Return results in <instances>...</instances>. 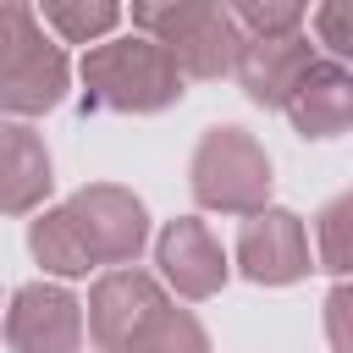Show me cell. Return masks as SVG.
Listing matches in <instances>:
<instances>
[{
	"label": "cell",
	"instance_id": "3957f363",
	"mask_svg": "<svg viewBox=\"0 0 353 353\" xmlns=\"http://www.w3.org/2000/svg\"><path fill=\"white\" fill-rule=\"evenodd\" d=\"M66 50L44 39L33 6H0V116H44L66 99Z\"/></svg>",
	"mask_w": 353,
	"mask_h": 353
},
{
	"label": "cell",
	"instance_id": "277c9868",
	"mask_svg": "<svg viewBox=\"0 0 353 353\" xmlns=\"http://www.w3.org/2000/svg\"><path fill=\"white\" fill-rule=\"evenodd\" d=\"M132 33L154 39L182 77H221L237 61V22L215 0H165V6H132Z\"/></svg>",
	"mask_w": 353,
	"mask_h": 353
},
{
	"label": "cell",
	"instance_id": "52a82bcc",
	"mask_svg": "<svg viewBox=\"0 0 353 353\" xmlns=\"http://www.w3.org/2000/svg\"><path fill=\"white\" fill-rule=\"evenodd\" d=\"M237 270L259 287H292L303 281L314 265H309V232L292 210H276L265 204L259 215L243 221L237 232Z\"/></svg>",
	"mask_w": 353,
	"mask_h": 353
},
{
	"label": "cell",
	"instance_id": "4fadbf2b",
	"mask_svg": "<svg viewBox=\"0 0 353 353\" xmlns=\"http://www.w3.org/2000/svg\"><path fill=\"white\" fill-rule=\"evenodd\" d=\"M121 353H210V331L199 325L193 309H176V303H160Z\"/></svg>",
	"mask_w": 353,
	"mask_h": 353
},
{
	"label": "cell",
	"instance_id": "d6986e66",
	"mask_svg": "<svg viewBox=\"0 0 353 353\" xmlns=\"http://www.w3.org/2000/svg\"><path fill=\"white\" fill-rule=\"evenodd\" d=\"M347 309H353V292L336 281L331 298H325V331H331V353H353V336H347Z\"/></svg>",
	"mask_w": 353,
	"mask_h": 353
},
{
	"label": "cell",
	"instance_id": "9a60e30c",
	"mask_svg": "<svg viewBox=\"0 0 353 353\" xmlns=\"http://www.w3.org/2000/svg\"><path fill=\"white\" fill-rule=\"evenodd\" d=\"M44 28H55L66 44H99L116 22H121V6L110 0H50L44 11H33Z\"/></svg>",
	"mask_w": 353,
	"mask_h": 353
},
{
	"label": "cell",
	"instance_id": "6da1fadb",
	"mask_svg": "<svg viewBox=\"0 0 353 353\" xmlns=\"http://www.w3.org/2000/svg\"><path fill=\"white\" fill-rule=\"evenodd\" d=\"M83 77V99L94 110H121V116H154L165 105L182 99V72L171 66V55L143 39V33H121L105 39L83 55L77 66Z\"/></svg>",
	"mask_w": 353,
	"mask_h": 353
},
{
	"label": "cell",
	"instance_id": "5b68a950",
	"mask_svg": "<svg viewBox=\"0 0 353 353\" xmlns=\"http://www.w3.org/2000/svg\"><path fill=\"white\" fill-rule=\"evenodd\" d=\"M77 248L88 254V265H132L149 243V210L132 188L121 182H83L66 204H61Z\"/></svg>",
	"mask_w": 353,
	"mask_h": 353
},
{
	"label": "cell",
	"instance_id": "2e32d148",
	"mask_svg": "<svg viewBox=\"0 0 353 353\" xmlns=\"http://www.w3.org/2000/svg\"><path fill=\"white\" fill-rule=\"evenodd\" d=\"M237 33L243 39H287V33H303V6L292 0H237L226 6Z\"/></svg>",
	"mask_w": 353,
	"mask_h": 353
},
{
	"label": "cell",
	"instance_id": "5bb4252c",
	"mask_svg": "<svg viewBox=\"0 0 353 353\" xmlns=\"http://www.w3.org/2000/svg\"><path fill=\"white\" fill-rule=\"evenodd\" d=\"M28 248H33V259H39L50 276H61V281H77V276H88V270H94V265H88V254L77 248V237H72V226H66L61 204H55V210H39V215L28 221Z\"/></svg>",
	"mask_w": 353,
	"mask_h": 353
},
{
	"label": "cell",
	"instance_id": "30bf717a",
	"mask_svg": "<svg viewBox=\"0 0 353 353\" xmlns=\"http://www.w3.org/2000/svg\"><path fill=\"white\" fill-rule=\"evenodd\" d=\"M314 61H320V55H314V44H309L303 33H287V39H237L232 72H237V83H243V94H248L254 105L281 110L287 94L303 83V72H309Z\"/></svg>",
	"mask_w": 353,
	"mask_h": 353
},
{
	"label": "cell",
	"instance_id": "ac0fdd59",
	"mask_svg": "<svg viewBox=\"0 0 353 353\" xmlns=\"http://www.w3.org/2000/svg\"><path fill=\"white\" fill-rule=\"evenodd\" d=\"M303 22H309V28L325 39L331 61H342V55L353 50V0H325V6L303 11Z\"/></svg>",
	"mask_w": 353,
	"mask_h": 353
},
{
	"label": "cell",
	"instance_id": "e0dca14e",
	"mask_svg": "<svg viewBox=\"0 0 353 353\" xmlns=\"http://www.w3.org/2000/svg\"><path fill=\"white\" fill-rule=\"evenodd\" d=\"M347 215H353V199L347 193H336L320 210V270H331V276L347 270Z\"/></svg>",
	"mask_w": 353,
	"mask_h": 353
},
{
	"label": "cell",
	"instance_id": "7c38bea8",
	"mask_svg": "<svg viewBox=\"0 0 353 353\" xmlns=\"http://www.w3.org/2000/svg\"><path fill=\"white\" fill-rule=\"evenodd\" d=\"M50 149L28 121H0V215H33L50 193Z\"/></svg>",
	"mask_w": 353,
	"mask_h": 353
},
{
	"label": "cell",
	"instance_id": "ba28073f",
	"mask_svg": "<svg viewBox=\"0 0 353 353\" xmlns=\"http://www.w3.org/2000/svg\"><path fill=\"white\" fill-rule=\"evenodd\" d=\"M160 303H165V292H160V281L149 270H132V265L105 270L94 281V292H88V336H94V347L99 353H121L132 342V331Z\"/></svg>",
	"mask_w": 353,
	"mask_h": 353
},
{
	"label": "cell",
	"instance_id": "9c48e42d",
	"mask_svg": "<svg viewBox=\"0 0 353 353\" xmlns=\"http://www.w3.org/2000/svg\"><path fill=\"white\" fill-rule=\"evenodd\" d=\"M154 265L160 276L176 287V298H215L226 287V254L215 243V232L199 215H176L160 226L154 237Z\"/></svg>",
	"mask_w": 353,
	"mask_h": 353
},
{
	"label": "cell",
	"instance_id": "7a4b0ae2",
	"mask_svg": "<svg viewBox=\"0 0 353 353\" xmlns=\"http://www.w3.org/2000/svg\"><path fill=\"white\" fill-rule=\"evenodd\" d=\"M188 188L215 215H259L270 204V154L243 127H210L188 160Z\"/></svg>",
	"mask_w": 353,
	"mask_h": 353
},
{
	"label": "cell",
	"instance_id": "8992f818",
	"mask_svg": "<svg viewBox=\"0 0 353 353\" xmlns=\"http://www.w3.org/2000/svg\"><path fill=\"white\" fill-rule=\"evenodd\" d=\"M6 347L11 353H77L83 347V303L61 281H28L6 303Z\"/></svg>",
	"mask_w": 353,
	"mask_h": 353
},
{
	"label": "cell",
	"instance_id": "8fae6325",
	"mask_svg": "<svg viewBox=\"0 0 353 353\" xmlns=\"http://www.w3.org/2000/svg\"><path fill=\"white\" fill-rule=\"evenodd\" d=\"M287 121L303 132V138H336L347 132L353 121V77L342 61H314L303 72V83L287 94Z\"/></svg>",
	"mask_w": 353,
	"mask_h": 353
}]
</instances>
